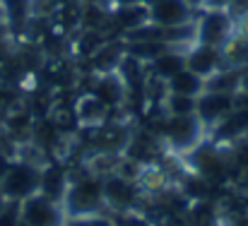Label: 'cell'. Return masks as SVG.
Masks as SVG:
<instances>
[{
  "mask_svg": "<svg viewBox=\"0 0 248 226\" xmlns=\"http://www.w3.org/2000/svg\"><path fill=\"white\" fill-rule=\"evenodd\" d=\"M22 224V212H19V202L7 200L5 207L0 210V226H19Z\"/></svg>",
  "mask_w": 248,
  "mask_h": 226,
  "instance_id": "ffe728a7",
  "label": "cell"
},
{
  "mask_svg": "<svg viewBox=\"0 0 248 226\" xmlns=\"http://www.w3.org/2000/svg\"><path fill=\"white\" fill-rule=\"evenodd\" d=\"M234 19H236V34L248 41V5L241 7L239 12H234Z\"/></svg>",
  "mask_w": 248,
  "mask_h": 226,
  "instance_id": "44dd1931",
  "label": "cell"
},
{
  "mask_svg": "<svg viewBox=\"0 0 248 226\" xmlns=\"http://www.w3.org/2000/svg\"><path fill=\"white\" fill-rule=\"evenodd\" d=\"M19 212H22V222L29 226H63L65 224L63 205L48 200L41 193L22 200L19 202Z\"/></svg>",
  "mask_w": 248,
  "mask_h": 226,
  "instance_id": "8992f818",
  "label": "cell"
},
{
  "mask_svg": "<svg viewBox=\"0 0 248 226\" xmlns=\"http://www.w3.org/2000/svg\"><path fill=\"white\" fill-rule=\"evenodd\" d=\"M236 36V19L224 7H200L195 15V41L224 48Z\"/></svg>",
  "mask_w": 248,
  "mask_h": 226,
  "instance_id": "7a4b0ae2",
  "label": "cell"
},
{
  "mask_svg": "<svg viewBox=\"0 0 248 226\" xmlns=\"http://www.w3.org/2000/svg\"><path fill=\"white\" fill-rule=\"evenodd\" d=\"M5 202H7V200H5V195H2V193H0V210H2V207H5Z\"/></svg>",
  "mask_w": 248,
  "mask_h": 226,
  "instance_id": "83f0119b",
  "label": "cell"
},
{
  "mask_svg": "<svg viewBox=\"0 0 248 226\" xmlns=\"http://www.w3.org/2000/svg\"><path fill=\"white\" fill-rule=\"evenodd\" d=\"M202 91H205V79L200 75H195V73H190L188 68H183L181 73H176L166 82V94H178V96L198 99Z\"/></svg>",
  "mask_w": 248,
  "mask_h": 226,
  "instance_id": "9a60e30c",
  "label": "cell"
},
{
  "mask_svg": "<svg viewBox=\"0 0 248 226\" xmlns=\"http://www.w3.org/2000/svg\"><path fill=\"white\" fill-rule=\"evenodd\" d=\"M130 5H142V0H111V7H130Z\"/></svg>",
  "mask_w": 248,
  "mask_h": 226,
  "instance_id": "603a6c76",
  "label": "cell"
},
{
  "mask_svg": "<svg viewBox=\"0 0 248 226\" xmlns=\"http://www.w3.org/2000/svg\"><path fill=\"white\" fill-rule=\"evenodd\" d=\"M155 2H159V0H142V5H145V7H152Z\"/></svg>",
  "mask_w": 248,
  "mask_h": 226,
  "instance_id": "4316f807",
  "label": "cell"
},
{
  "mask_svg": "<svg viewBox=\"0 0 248 226\" xmlns=\"http://www.w3.org/2000/svg\"><path fill=\"white\" fill-rule=\"evenodd\" d=\"M236 111L234 94H219V91H202L198 96L195 116L202 123L205 130H215L219 123H224Z\"/></svg>",
  "mask_w": 248,
  "mask_h": 226,
  "instance_id": "52a82bcc",
  "label": "cell"
},
{
  "mask_svg": "<svg viewBox=\"0 0 248 226\" xmlns=\"http://www.w3.org/2000/svg\"><path fill=\"white\" fill-rule=\"evenodd\" d=\"M157 135L164 140V145L173 151H193L205 135L202 123L198 116H166L157 125Z\"/></svg>",
  "mask_w": 248,
  "mask_h": 226,
  "instance_id": "3957f363",
  "label": "cell"
},
{
  "mask_svg": "<svg viewBox=\"0 0 248 226\" xmlns=\"http://www.w3.org/2000/svg\"><path fill=\"white\" fill-rule=\"evenodd\" d=\"M89 94H94L101 104H106L108 111H116V108H121L128 101V87L123 84V79L118 77L116 70L94 75L92 87H89Z\"/></svg>",
  "mask_w": 248,
  "mask_h": 226,
  "instance_id": "30bf717a",
  "label": "cell"
},
{
  "mask_svg": "<svg viewBox=\"0 0 248 226\" xmlns=\"http://www.w3.org/2000/svg\"><path fill=\"white\" fill-rule=\"evenodd\" d=\"M70 178H73V173H70L61 161L41 164L39 193H41V195H46V197H48V200H53V202H63L65 190H68V185H70Z\"/></svg>",
  "mask_w": 248,
  "mask_h": 226,
  "instance_id": "8fae6325",
  "label": "cell"
},
{
  "mask_svg": "<svg viewBox=\"0 0 248 226\" xmlns=\"http://www.w3.org/2000/svg\"><path fill=\"white\" fill-rule=\"evenodd\" d=\"M19 226H29V224H24V222H22V224H19Z\"/></svg>",
  "mask_w": 248,
  "mask_h": 226,
  "instance_id": "f546056e",
  "label": "cell"
},
{
  "mask_svg": "<svg viewBox=\"0 0 248 226\" xmlns=\"http://www.w3.org/2000/svg\"><path fill=\"white\" fill-rule=\"evenodd\" d=\"M142 197L140 183L123 178L118 173H108L104 176V200H106V210H113L116 214H130L138 202Z\"/></svg>",
  "mask_w": 248,
  "mask_h": 226,
  "instance_id": "5b68a950",
  "label": "cell"
},
{
  "mask_svg": "<svg viewBox=\"0 0 248 226\" xmlns=\"http://www.w3.org/2000/svg\"><path fill=\"white\" fill-rule=\"evenodd\" d=\"M75 118H78V123L82 128H99V125L111 121V111L94 94L84 91L82 96L75 101Z\"/></svg>",
  "mask_w": 248,
  "mask_h": 226,
  "instance_id": "7c38bea8",
  "label": "cell"
},
{
  "mask_svg": "<svg viewBox=\"0 0 248 226\" xmlns=\"http://www.w3.org/2000/svg\"><path fill=\"white\" fill-rule=\"evenodd\" d=\"M39 178H41V164L39 161L15 156L5 181L0 183V193L5 195V200L22 202V200L39 193Z\"/></svg>",
  "mask_w": 248,
  "mask_h": 226,
  "instance_id": "277c9868",
  "label": "cell"
},
{
  "mask_svg": "<svg viewBox=\"0 0 248 226\" xmlns=\"http://www.w3.org/2000/svg\"><path fill=\"white\" fill-rule=\"evenodd\" d=\"M5 22V15H2V7H0V24Z\"/></svg>",
  "mask_w": 248,
  "mask_h": 226,
  "instance_id": "f1b7e54d",
  "label": "cell"
},
{
  "mask_svg": "<svg viewBox=\"0 0 248 226\" xmlns=\"http://www.w3.org/2000/svg\"><path fill=\"white\" fill-rule=\"evenodd\" d=\"M63 226H118V224L113 222V217L101 212V214H87V217H70V219H65Z\"/></svg>",
  "mask_w": 248,
  "mask_h": 226,
  "instance_id": "d6986e66",
  "label": "cell"
},
{
  "mask_svg": "<svg viewBox=\"0 0 248 226\" xmlns=\"http://www.w3.org/2000/svg\"><path fill=\"white\" fill-rule=\"evenodd\" d=\"M80 5H96V7H108L111 10V0H80Z\"/></svg>",
  "mask_w": 248,
  "mask_h": 226,
  "instance_id": "cb8c5ba5",
  "label": "cell"
},
{
  "mask_svg": "<svg viewBox=\"0 0 248 226\" xmlns=\"http://www.w3.org/2000/svg\"><path fill=\"white\" fill-rule=\"evenodd\" d=\"M205 91L239 94L241 91V68H222L219 73L205 79Z\"/></svg>",
  "mask_w": 248,
  "mask_h": 226,
  "instance_id": "2e32d148",
  "label": "cell"
},
{
  "mask_svg": "<svg viewBox=\"0 0 248 226\" xmlns=\"http://www.w3.org/2000/svg\"><path fill=\"white\" fill-rule=\"evenodd\" d=\"M186 68V48H166L164 53H159L155 60L147 63V73L155 79L169 82L176 73H181Z\"/></svg>",
  "mask_w": 248,
  "mask_h": 226,
  "instance_id": "4fadbf2b",
  "label": "cell"
},
{
  "mask_svg": "<svg viewBox=\"0 0 248 226\" xmlns=\"http://www.w3.org/2000/svg\"><path fill=\"white\" fill-rule=\"evenodd\" d=\"M111 22L118 31L130 34L150 22V10L145 5H130V7H111Z\"/></svg>",
  "mask_w": 248,
  "mask_h": 226,
  "instance_id": "5bb4252c",
  "label": "cell"
},
{
  "mask_svg": "<svg viewBox=\"0 0 248 226\" xmlns=\"http://www.w3.org/2000/svg\"><path fill=\"white\" fill-rule=\"evenodd\" d=\"M0 150H5V133H2V128H0Z\"/></svg>",
  "mask_w": 248,
  "mask_h": 226,
  "instance_id": "484cf974",
  "label": "cell"
},
{
  "mask_svg": "<svg viewBox=\"0 0 248 226\" xmlns=\"http://www.w3.org/2000/svg\"><path fill=\"white\" fill-rule=\"evenodd\" d=\"M0 7L5 19L17 29H22L31 17V0H0Z\"/></svg>",
  "mask_w": 248,
  "mask_h": 226,
  "instance_id": "e0dca14e",
  "label": "cell"
},
{
  "mask_svg": "<svg viewBox=\"0 0 248 226\" xmlns=\"http://www.w3.org/2000/svg\"><path fill=\"white\" fill-rule=\"evenodd\" d=\"M61 205H63L65 219L106 212L104 178L96 176L94 171H87V173L73 176V178H70V185H68V190H65V197H63Z\"/></svg>",
  "mask_w": 248,
  "mask_h": 226,
  "instance_id": "6da1fadb",
  "label": "cell"
},
{
  "mask_svg": "<svg viewBox=\"0 0 248 226\" xmlns=\"http://www.w3.org/2000/svg\"><path fill=\"white\" fill-rule=\"evenodd\" d=\"M12 154L5 150H0V183L5 181V176H7V171H10V166H12Z\"/></svg>",
  "mask_w": 248,
  "mask_h": 226,
  "instance_id": "7402d4cb",
  "label": "cell"
},
{
  "mask_svg": "<svg viewBox=\"0 0 248 226\" xmlns=\"http://www.w3.org/2000/svg\"><path fill=\"white\" fill-rule=\"evenodd\" d=\"M186 68L195 75H200L202 79L212 77L215 73H219L224 68V56L222 48L215 46H205V44H190L186 48Z\"/></svg>",
  "mask_w": 248,
  "mask_h": 226,
  "instance_id": "9c48e42d",
  "label": "cell"
},
{
  "mask_svg": "<svg viewBox=\"0 0 248 226\" xmlns=\"http://www.w3.org/2000/svg\"><path fill=\"white\" fill-rule=\"evenodd\" d=\"M162 106H164L166 116H195L198 99L178 96V94H166L164 101H162Z\"/></svg>",
  "mask_w": 248,
  "mask_h": 226,
  "instance_id": "ac0fdd59",
  "label": "cell"
},
{
  "mask_svg": "<svg viewBox=\"0 0 248 226\" xmlns=\"http://www.w3.org/2000/svg\"><path fill=\"white\" fill-rule=\"evenodd\" d=\"M241 91L248 94V65L246 68H241Z\"/></svg>",
  "mask_w": 248,
  "mask_h": 226,
  "instance_id": "d4e9b609",
  "label": "cell"
},
{
  "mask_svg": "<svg viewBox=\"0 0 248 226\" xmlns=\"http://www.w3.org/2000/svg\"><path fill=\"white\" fill-rule=\"evenodd\" d=\"M150 10V22L157 27H183L193 24L198 10L188 0H159Z\"/></svg>",
  "mask_w": 248,
  "mask_h": 226,
  "instance_id": "ba28073f",
  "label": "cell"
}]
</instances>
